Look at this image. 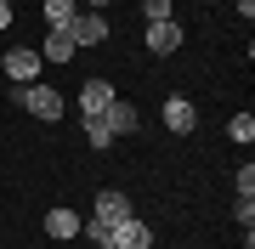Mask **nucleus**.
I'll list each match as a JSON object with an SVG mask.
<instances>
[{
    "mask_svg": "<svg viewBox=\"0 0 255 249\" xmlns=\"http://www.w3.org/2000/svg\"><path fill=\"white\" fill-rule=\"evenodd\" d=\"M17 102H23L28 119H40V125H57V119H63V96H57L51 85H23Z\"/></svg>",
    "mask_w": 255,
    "mask_h": 249,
    "instance_id": "nucleus-1",
    "label": "nucleus"
},
{
    "mask_svg": "<svg viewBox=\"0 0 255 249\" xmlns=\"http://www.w3.org/2000/svg\"><path fill=\"white\" fill-rule=\"evenodd\" d=\"M108 249H153V227L136 221V215H125V221L108 232Z\"/></svg>",
    "mask_w": 255,
    "mask_h": 249,
    "instance_id": "nucleus-2",
    "label": "nucleus"
},
{
    "mask_svg": "<svg viewBox=\"0 0 255 249\" xmlns=\"http://www.w3.org/2000/svg\"><path fill=\"white\" fill-rule=\"evenodd\" d=\"M68 34H74V46H102L108 40V11H80L68 23Z\"/></svg>",
    "mask_w": 255,
    "mask_h": 249,
    "instance_id": "nucleus-3",
    "label": "nucleus"
},
{
    "mask_svg": "<svg viewBox=\"0 0 255 249\" xmlns=\"http://www.w3.org/2000/svg\"><path fill=\"white\" fill-rule=\"evenodd\" d=\"M182 34H187V28L176 23V17H164V23H147V51H153V57H170L176 46H182Z\"/></svg>",
    "mask_w": 255,
    "mask_h": 249,
    "instance_id": "nucleus-4",
    "label": "nucleus"
},
{
    "mask_svg": "<svg viewBox=\"0 0 255 249\" xmlns=\"http://www.w3.org/2000/svg\"><path fill=\"white\" fill-rule=\"evenodd\" d=\"M102 119H108V130H114V136H130V130H142L136 102H125V96H114L108 108H102Z\"/></svg>",
    "mask_w": 255,
    "mask_h": 249,
    "instance_id": "nucleus-5",
    "label": "nucleus"
},
{
    "mask_svg": "<svg viewBox=\"0 0 255 249\" xmlns=\"http://www.w3.org/2000/svg\"><path fill=\"white\" fill-rule=\"evenodd\" d=\"M108 102H114V85H108V80H102V74L85 80V85H80V119H97Z\"/></svg>",
    "mask_w": 255,
    "mask_h": 249,
    "instance_id": "nucleus-6",
    "label": "nucleus"
},
{
    "mask_svg": "<svg viewBox=\"0 0 255 249\" xmlns=\"http://www.w3.org/2000/svg\"><path fill=\"white\" fill-rule=\"evenodd\" d=\"M6 74H11V80H23V85H34V80H40V51L11 46V51H6Z\"/></svg>",
    "mask_w": 255,
    "mask_h": 249,
    "instance_id": "nucleus-7",
    "label": "nucleus"
},
{
    "mask_svg": "<svg viewBox=\"0 0 255 249\" xmlns=\"http://www.w3.org/2000/svg\"><path fill=\"white\" fill-rule=\"evenodd\" d=\"M193 125H199V108H193L187 96H170V102H164V130H176V136H187Z\"/></svg>",
    "mask_w": 255,
    "mask_h": 249,
    "instance_id": "nucleus-8",
    "label": "nucleus"
},
{
    "mask_svg": "<svg viewBox=\"0 0 255 249\" xmlns=\"http://www.w3.org/2000/svg\"><path fill=\"white\" fill-rule=\"evenodd\" d=\"M125 215H130V198L119 193V187H102V193H97V221L119 227V221H125Z\"/></svg>",
    "mask_w": 255,
    "mask_h": 249,
    "instance_id": "nucleus-9",
    "label": "nucleus"
},
{
    "mask_svg": "<svg viewBox=\"0 0 255 249\" xmlns=\"http://www.w3.org/2000/svg\"><path fill=\"white\" fill-rule=\"evenodd\" d=\"M46 238H57V244L80 238V215H74L68 204H57V210H46Z\"/></svg>",
    "mask_w": 255,
    "mask_h": 249,
    "instance_id": "nucleus-10",
    "label": "nucleus"
},
{
    "mask_svg": "<svg viewBox=\"0 0 255 249\" xmlns=\"http://www.w3.org/2000/svg\"><path fill=\"white\" fill-rule=\"evenodd\" d=\"M74 51H80V46H74L68 28H51L46 46H40V63H74Z\"/></svg>",
    "mask_w": 255,
    "mask_h": 249,
    "instance_id": "nucleus-11",
    "label": "nucleus"
},
{
    "mask_svg": "<svg viewBox=\"0 0 255 249\" xmlns=\"http://www.w3.org/2000/svg\"><path fill=\"white\" fill-rule=\"evenodd\" d=\"M80 11H85L80 0H46V23H51V28H68Z\"/></svg>",
    "mask_w": 255,
    "mask_h": 249,
    "instance_id": "nucleus-12",
    "label": "nucleus"
},
{
    "mask_svg": "<svg viewBox=\"0 0 255 249\" xmlns=\"http://www.w3.org/2000/svg\"><path fill=\"white\" fill-rule=\"evenodd\" d=\"M85 142H91V148H114V130H108V119H102V113H97V119H85Z\"/></svg>",
    "mask_w": 255,
    "mask_h": 249,
    "instance_id": "nucleus-13",
    "label": "nucleus"
},
{
    "mask_svg": "<svg viewBox=\"0 0 255 249\" xmlns=\"http://www.w3.org/2000/svg\"><path fill=\"white\" fill-rule=\"evenodd\" d=\"M227 136H233V142H255V119H250V113H233Z\"/></svg>",
    "mask_w": 255,
    "mask_h": 249,
    "instance_id": "nucleus-14",
    "label": "nucleus"
},
{
    "mask_svg": "<svg viewBox=\"0 0 255 249\" xmlns=\"http://www.w3.org/2000/svg\"><path fill=\"white\" fill-rule=\"evenodd\" d=\"M233 187H238V198H255V165H238L233 170Z\"/></svg>",
    "mask_w": 255,
    "mask_h": 249,
    "instance_id": "nucleus-15",
    "label": "nucleus"
},
{
    "mask_svg": "<svg viewBox=\"0 0 255 249\" xmlns=\"http://www.w3.org/2000/svg\"><path fill=\"white\" fill-rule=\"evenodd\" d=\"M80 232H85V238H91L97 249H108V232H114V227H108V221H97V215H91V221H80Z\"/></svg>",
    "mask_w": 255,
    "mask_h": 249,
    "instance_id": "nucleus-16",
    "label": "nucleus"
},
{
    "mask_svg": "<svg viewBox=\"0 0 255 249\" xmlns=\"http://www.w3.org/2000/svg\"><path fill=\"white\" fill-rule=\"evenodd\" d=\"M142 17L147 23H164V17H176V11H170V0H142Z\"/></svg>",
    "mask_w": 255,
    "mask_h": 249,
    "instance_id": "nucleus-17",
    "label": "nucleus"
},
{
    "mask_svg": "<svg viewBox=\"0 0 255 249\" xmlns=\"http://www.w3.org/2000/svg\"><path fill=\"white\" fill-rule=\"evenodd\" d=\"M233 215H238V227H255V198H238Z\"/></svg>",
    "mask_w": 255,
    "mask_h": 249,
    "instance_id": "nucleus-18",
    "label": "nucleus"
},
{
    "mask_svg": "<svg viewBox=\"0 0 255 249\" xmlns=\"http://www.w3.org/2000/svg\"><path fill=\"white\" fill-rule=\"evenodd\" d=\"M0 28H11V0H0Z\"/></svg>",
    "mask_w": 255,
    "mask_h": 249,
    "instance_id": "nucleus-19",
    "label": "nucleus"
},
{
    "mask_svg": "<svg viewBox=\"0 0 255 249\" xmlns=\"http://www.w3.org/2000/svg\"><path fill=\"white\" fill-rule=\"evenodd\" d=\"M80 6H85V11H108V0H80Z\"/></svg>",
    "mask_w": 255,
    "mask_h": 249,
    "instance_id": "nucleus-20",
    "label": "nucleus"
}]
</instances>
